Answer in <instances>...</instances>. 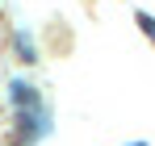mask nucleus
<instances>
[{
    "label": "nucleus",
    "instance_id": "f257e3e1",
    "mask_svg": "<svg viewBox=\"0 0 155 146\" xmlns=\"http://www.w3.org/2000/svg\"><path fill=\"white\" fill-rule=\"evenodd\" d=\"M138 21H143V29H147V33L155 38V21H151V17H138Z\"/></svg>",
    "mask_w": 155,
    "mask_h": 146
}]
</instances>
